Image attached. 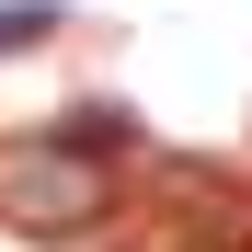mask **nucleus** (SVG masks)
I'll return each mask as SVG.
<instances>
[{
	"instance_id": "1",
	"label": "nucleus",
	"mask_w": 252,
	"mask_h": 252,
	"mask_svg": "<svg viewBox=\"0 0 252 252\" xmlns=\"http://www.w3.org/2000/svg\"><path fill=\"white\" fill-rule=\"evenodd\" d=\"M0 206H12L23 229H92L103 218V172L69 149H23L12 172H0Z\"/></svg>"
},
{
	"instance_id": "2",
	"label": "nucleus",
	"mask_w": 252,
	"mask_h": 252,
	"mask_svg": "<svg viewBox=\"0 0 252 252\" xmlns=\"http://www.w3.org/2000/svg\"><path fill=\"white\" fill-rule=\"evenodd\" d=\"M34 34H58V12H46V0H12V12H0V58L34 46Z\"/></svg>"
},
{
	"instance_id": "3",
	"label": "nucleus",
	"mask_w": 252,
	"mask_h": 252,
	"mask_svg": "<svg viewBox=\"0 0 252 252\" xmlns=\"http://www.w3.org/2000/svg\"><path fill=\"white\" fill-rule=\"evenodd\" d=\"M184 252H218V241H184Z\"/></svg>"
}]
</instances>
